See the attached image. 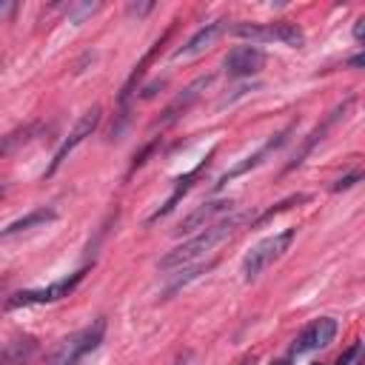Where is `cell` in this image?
<instances>
[{"label": "cell", "instance_id": "e0dca14e", "mask_svg": "<svg viewBox=\"0 0 365 365\" xmlns=\"http://www.w3.org/2000/svg\"><path fill=\"white\" fill-rule=\"evenodd\" d=\"M362 180V171H351V174H345V177H339L336 182H334V188L331 191H345V188H351L354 182H359Z\"/></svg>", "mask_w": 365, "mask_h": 365}, {"label": "cell", "instance_id": "d6986e66", "mask_svg": "<svg viewBox=\"0 0 365 365\" xmlns=\"http://www.w3.org/2000/svg\"><path fill=\"white\" fill-rule=\"evenodd\" d=\"M151 9H154V3H131V6H128V14H137V17H140V14L151 11Z\"/></svg>", "mask_w": 365, "mask_h": 365}, {"label": "cell", "instance_id": "277c9868", "mask_svg": "<svg viewBox=\"0 0 365 365\" xmlns=\"http://www.w3.org/2000/svg\"><path fill=\"white\" fill-rule=\"evenodd\" d=\"M83 277H86V268H80V271H74L71 277H63V279H57V282H51V285H46V288L17 291V294L6 302V308H26V305H46V302H57V299L68 297V294L83 282Z\"/></svg>", "mask_w": 365, "mask_h": 365}, {"label": "cell", "instance_id": "ba28073f", "mask_svg": "<svg viewBox=\"0 0 365 365\" xmlns=\"http://www.w3.org/2000/svg\"><path fill=\"white\" fill-rule=\"evenodd\" d=\"M231 205H234L231 200H211V202H205V205H197L188 217H182V222L174 228V234H197V231L214 225L217 217L231 214Z\"/></svg>", "mask_w": 365, "mask_h": 365}, {"label": "cell", "instance_id": "7402d4cb", "mask_svg": "<svg viewBox=\"0 0 365 365\" xmlns=\"http://www.w3.org/2000/svg\"><path fill=\"white\" fill-rule=\"evenodd\" d=\"M362 63H365V57H362V54H356V57H351V60H348V66H351V68H359Z\"/></svg>", "mask_w": 365, "mask_h": 365}, {"label": "cell", "instance_id": "8fae6325", "mask_svg": "<svg viewBox=\"0 0 365 365\" xmlns=\"http://www.w3.org/2000/svg\"><path fill=\"white\" fill-rule=\"evenodd\" d=\"M34 351H37V342L31 336H17V339L0 345V365H29Z\"/></svg>", "mask_w": 365, "mask_h": 365}, {"label": "cell", "instance_id": "5bb4252c", "mask_svg": "<svg viewBox=\"0 0 365 365\" xmlns=\"http://www.w3.org/2000/svg\"><path fill=\"white\" fill-rule=\"evenodd\" d=\"M205 165H208V160H202V163H200V165H197V168H191V171H188V174H182V177H180V180H177V182H174V191H171V194H168V200H165V202H163V208H157V211H154V214H151V222H154V220H160V217H165V214H168V211H171V208H174V205H177V200H180V197H182V194H185V191H188V188H191V182H194V180H197V177H200V171H202V168H205Z\"/></svg>", "mask_w": 365, "mask_h": 365}, {"label": "cell", "instance_id": "44dd1931", "mask_svg": "<svg viewBox=\"0 0 365 365\" xmlns=\"http://www.w3.org/2000/svg\"><path fill=\"white\" fill-rule=\"evenodd\" d=\"M362 34H365V20L359 17V20L354 23V37H356V40H362Z\"/></svg>", "mask_w": 365, "mask_h": 365}, {"label": "cell", "instance_id": "5b68a950", "mask_svg": "<svg viewBox=\"0 0 365 365\" xmlns=\"http://www.w3.org/2000/svg\"><path fill=\"white\" fill-rule=\"evenodd\" d=\"M339 325L334 317H319L314 319L291 345V356H302V354H311V351H319V348H328L336 336Z\"/></svg>", "mask_w": 365, "mask_h": 365}, {"label": "cell", "instance_id": "52a82bcc", "mask_svg": "<svg viewBox=\"0 0 365 365\" xmlns=\"http://www.w3.org/2000/svg\"><path fill=\"white\" fill-rule=\"evenodd\" d=\"M100 114H103V111H100V106H94V108H88V111L77 120V125L71 128V134H68V137L63 140V145L57 148V154H54V160H51V165H48V171H46V174H54V171L63 165V160H66V157H68V154H71V151H74L86 137H91V131H94V128H97V123H100Z\"/></svg>", "mask_w": 365, "mask_h": 365}, {"label": "cell", "instance_id": "8992f818", "mask_svg": "<svg viewBox=\"0 0 365 365\" xmlns=\"http://www.w3.org/2000/svg\"><path fill=\"white\" fill-rule=\"evenodd\" d=\"M265 66V51L257 46H237L228 51L222 68L231 80H242V77H254L259 68Z\"/></svg>", "mask_w": 365, "mask_h": 365}, {"label": "cell", "instance_id": "9c48e42d", "mask_svg": "<svg viewBox=\"0 0 365 365\" xmlns=\"http://www.w3.org/2000/svg\"><path fill=\"white\" fill-rule=\"evenodd\" d=\"M222 31H225V20H214V23H208V26H202L200 31H194V34L174 51V57H194V54L205 51Z\"/></svg>", "mask_w": 365, "mask_h": 365}, {"label": "cell", "instance_id": "7c38bea8", "mask_svg": "<svg viewBox=\"0 0 365 365\" xmlns=\"http://www.w3.org/2000/svg\"><path fill=\"white\" fill-rule=\"evenodd\" d=\"M208 83H211V77H200V80H194V83H191V86H188V88H185V91H182V94H180V97H177V100L163 111V117H160V123H157V125H168V123H174V120H177V117H180V114H182V111H185V108L200 97V91H202Z\"/></svg>", "mask_w": 365, "mask_h": 365}, {"label": "cell", "instance_id": "9a60e30c", "mask_svg": "<svg viewBox=\"0 0 365 365\" xmlns=\"http://www.w3.org/2000/svg\"><path fill=\"white\" fill-rule=\"evenodd\" d=\"M268 31H271V40L282 43V46H291V48H299L305 46V34L297 23L291 20H277V23H268Z\"/></svg>", "mask_w": 365, "mask_h": 365}, {"label": "cell", "instance_id": "4fadbf2b", "mask_svg": "<svg viewBox=\"0 0 365 365\" xmlns=\"http://www.w3.org/2000/svg\"><path fill=\"white\" fill-rule=\"evenodd\" d=\"M54 220H57V211H54V208H34V211H29L26 217H20V220L9 222V225L0 231V240L14 237V234L29 231V228H37V225H46V222H54Z\"/></svg>", "mask_w": 365, "mask_h": 365}, {"label": "cell", "instance_id": "ffe728a7", "mask_svg": "<svg viewBox=\"0 0 365 365\" xmlns=\"http://www.w3.org/2000/svg\"><path fill=\"white\" fill-rule=\"evenodd\" d=\"M163 86H165V80H154L151 86H145V88H143V97H154V94H157V88H163Z\"/></svg>", "mask_w": 365, "mask_h": 365}, {"label": "cell", "instance_id": "30bf717a", "mask_svg": "<svg viewBox=\"0 0 365 365\" xmlns=\"http://www.w3.org/2000/svg\"><path fill=\"white\" fill-rule=\"evenodd\" d=\"M291 131H294V125H288V128H282L279 134H274V137H271V140H268V143H265V145H262V148H259L257 154H251V157H245V163H240V165H234V168H231V171H228V174H225V177L220 180V185H222V182H228V180H234L237 174H245L248 168H254V165H259V163H262V160H265V157H268L271 151H277V148H279V145H282V143L288 140V134H291Z\"/></svg>", "mask_w": 365, "mask_h": 365}, {"label": "cell", "instance_id": "603a6c76", "mask_svg": "<svg viewBox=\"0 0 365 365\" xmlns=\"http://www.w3.org/2000/svg\"><path fill=\"white\" fill-rule=\"evenodd\" d=\"M271 365H291V359H274Z\"/></svg>", "mask_w": 365, "mask_h": 365}, {"label": "cell", "instance_id": "6da1fadb", "mask_svg": "<svg viewBox=\"0 0 365 365\" xmlns=\"http://www.w3.org/2000/svg\"><path fill=\"white\" fill-rule=\"evenodd\" d=\"M245 220H248V214H228L225 220H217L214 225L197 231L191 240H185L182 245H177L174 251H168V254L160 259V268L168 271V268H180V265H188V262L200 259V257L208 254L214 245H220L222 240H228Z\"/></svg>", "mask_w": 365, "mask_h": 365}, {"label": "cell", "instance_id": "ac0fdd59", "mask_svg": "<svg viewBox=\"0 0 365 365\" xmlns=\"http://www.w3.org/2000/svg\"><path fill=\"white\" fill-rule=\"evenodd\" d=\"M359 354H362V345H359V342H354V345H351V348H348V351H345V354L336 359V365H351V362H354Z\"/></svg>", "mask_w": 365, "mask_h": 365}, {"label": "cell", "instance_id": "7a4b0ae2", "mask_svg": "<svg viewBox=\"0 0 365 365\" xmlns=\"http://www.w3.org/2000/svg\"><path fill=\"white\" fill-rule=\"evenodd\" d=\"M103 336H106V317H97L88 328L63 336L46 354V365H83V359L103 345Z\"/></svg>", "mask_w": 365, "mask_h": 365}, {"label": "cell", "instance_id": "3957f363", "mask_svg": "<svg viewBox=\"0 0 365 365\" xmlns=\"http://www.w3.org/2000/svg\"><path fill=\"white\" fill-rule=\"evenodd\" d=\"M294 237H297V231H294V228H285V231H279V234H274V237H265V240H259L257 245H251V251H248L245 259H242V279H245V282L257 279L268 265H274V262L291 248Z\"/></svg>", "mask_w": 365, "mask_h": 365}, {"label": "cell", "instance_id": "2e32d148", "mask_svg": "<svg viewBox=\"0 0 365 365\" xmlns=\"http://www.w3.org/2000/svg\"><path fill=\"white\" fill-rule=\"evenodd\" d=\"M302 200H308V197H305V194H291V197H285L282 202H277L274 208H268V211H265V214L257 220V225H259V222H265V220H271V217H274V214H279V211H288L294 202H302Z\"/></svg>", "mask_w": 365, "mask_h": 365}]
</instances>
